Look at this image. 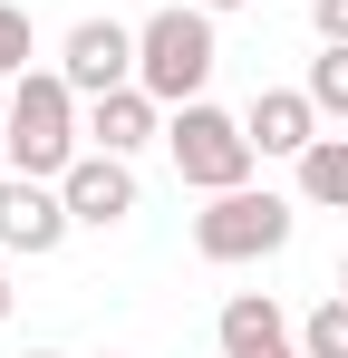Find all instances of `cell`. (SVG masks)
Instances as JSON below:
<instances>
[{
	"label": "cell",
	"instance_id": "6da1fadb",
	"mask_svg": "<svg viewBox=\"0 0 348 358\" xmlns=\"http://www.w3.org/2000/svg\"><path fill=\"white\" fill-rule=\"evenodd\" d=\"M78 136H87L78 87H68L58 68H20V78H10V175L58 184L68 165H78Z\"/></svg>",
	"mask_w": 348,
	"mask_h": 358
},
{
	"label": "cell",
	"instance_id": "7a4b0ae2",
	"mask_svg": "<svg viewBox=\"0 0 348 358\" xmlns=\"http://www.w3.org/2000/svg\"><path fill=\"white\" fill-rule=\"evenodd\" d=\"M213 59H223V39H213V10H203V0H174L155 20H136V87H145V97L194 107L203 78H213Z\"/></svg>",
	"mask_w": 348,
	"mask_h": 358
},
{
	"label": "cell",
	"instance_id": "3957f363",
	"mask_svg": "<svg viewBox=\"0 0 348 358\" xmlns=\"http://www.w3.org/2000/svg\"><path fill=\"white\" fill-rule=\"evenodd\" d=\"M165 155H174V175L194 184V194H232V184H252V165H261L252 126L223 117L213 97H194V107H174V117H165Z\"/></svg>",
	"mask_w": 348,
	"mask_h": 358
},
{
	"label": "cell",
	"instance_id": "277c9868",
	"mask_svg": "<svg viewBox=\"0 0 348 358\" xmlns=\"http://www.w3.org/2000/svg\"><path fill=\"white\" fill-rule=\"evenodd\" d=\"M290 242V203L271 184H232V194H203V213H194V252L203 262H271Z\"/></svg>",
	"mask_w": 348,
	"mask_h": 358
},
{
	"label": "cell",
	"instance_id": "5b68a950",
	"mask_svg": "<svg viewBox=\"0 0 348 358\" xmlns=\"http://www.w3.org/2000/svg\"><path fill=\"white\" fill-rule=\"evenodd\" d=\"M58 194H68V213H78L87 233H116V223L145 203V184H136V155H107V145H87V155L58 175Z\"/></svg>",
	"mask_w": 348,
	"mask_h": 358
},
{
	"label": "cell",
	"instance_id": "8992f818",
	"mask_svg": "<svg viewBox=\"0 0 348 358\" xmlns=\"http://www.w3.org/2000/svg\"><path fill=\"white\" fill-rule=\"evenodd\" d=\"M68 233H78V213H68V194H58V184H39V175H0V252L49 262Z\"/></svg>",
	"mask_w": 348,
	"mask_h": 358
},
{
	"label": "cell",
	"instance_id": "52a82bcc",
	"mask_svg": "<svg viewBox=\"0 0 348 358\" xmlns=\"http://www.w3.org/2000/svg\"><path fill=\"white\" fill-rule=\"evenodd\" d=\"M58 78L78 97H107V87H136V29L126 20H78L58 39Z\"/></svg>",
	"mask_w": 348,
	"mask_h": 358
},
{
	"label": "cell",
	"instance_id": "ba28073f",
	"mask_svg": "<svg viewBox=\"0 0 348 358\" xmlns=\"http://www.w3.org/2000/svg\"><path fill=\"white\" fill-rule=\"evenodd\" d=\"M242 126H252L261 155H290V165H300V155L319 145V126H329V117L310 107V87H261V97L242 107Z\"/></svg>",
	"mask_w": 348,
	"mask_h": 358
},
{
	"label": "cell",
	"instance_id": "9c48e42d",
	"mask_svg": "<svg viewBox=\"0 0 348 358\" xmlns=\"http://www.w3.org/2000/svg\"><path fill=\"white\" fill-rule=\"evenodd\" d=\"M155 136H165V97H145V87H107V97H87V145L136 155V145H155Z\"/></svg>",
	"mask_w": 348,
	"mask_h": 358
},
{
	"label": "cell",
	"instance_id": "30bf717a",
	"mask_svg": "<svg viewBox=\"0 0 348 358\" xmlns=\"http://www.w3.org/2000/svg\"><path fill=\"white\" fill-rule=\"evenodd\" d=\"M213 339H223V358H271V349H290V320H281L271 291H232L223 320H213Z\"/></svg>",
	"mask_w": 348,
	"mask_h": 358
},
{
	"label": "cell",
	"instance_id": "8fae6325",
	"mask_svg": "<svg viewBox=\"0 0 348 358\" xmlns=\"http://www.w3.org/2000/svg\"><path fill=\"white\" fill-rule=\"evenodd\" d=\"M300 194L329 203V213H348V136H319V145L300 155Z\"/></svg>",
	"mask_w": 348,
	"mask_h": 358
},
{
	"label": "cell",
	"instance_id": "7c38bea8",
	"mask_svg": "<svg viewBox=\"0 0 348 358\" xmlns=\"http://www.w3.org/2000/svg\"><path fill=\"white\" fill-rule=\"evenodd\" d=\"M300 87H310V107H319V117H348V39H319V59H310Z\"/></svg>",
	"mask_w": 348,
	"mask_h": 358
},
{
	"label": "cell",
	"instance_id": "4fadbf2b",
	"mask_svg": "<svg viewBox=\"0 0 348 358\" xmlns=\"http://www.w3.org/2000/svg\"><path fill=\"white\" fill-rule=\"evenodd\" d=\"M300 349L310 358H348V291H329L310 320H300Z\"/></svg>",
	"mask_w": 348,
	"mask_h": 358
},
{
	"label": "cell",
	"instance_id": "5bb4252c",
	"mask_svg": "<svg viewBox=\"0 0 348 358\" xmlns=\"http://www.w3.org/2000/svg\"><path fill=\"white\" fill-rule=\"evenodd\" d=\"M20 68H29V10L0 0V78H20Z\"/></svg>",
	"mask_w": 348,
	"mask_h": 358
},
{
	"label": "cell",
	"instance_id": "9a60e30c",
	"mask_svg": "<svg viewBox=\"0 0 348 358\" xmlns=\"http://www.w3.org/2000/svg\"><path fill=\"white\" fill-rule=\"evenodd\" d=\"M310 29L319 39H348V0H310Z\"/></svg>",
	"mask_w": 348,
	"mask_h": 358
},
{
	"label": "cell",
	"instance_id": "2e32d148",
	"mask_svg": "<svg viewBox=\"0 0 348 358\" xmlns=\"http://www.w3.org/2000/svg\"><path fill=\"white\" fill-rule=\"evenodd\" d=\"M0 175H10V117H0Z\"/></svg>",
	"mask_w": 348,
	"mask_h": 358
},
{
	"label": "cell",
	"instance_id": "e0dca14e",
	"mask_svg": "<svg viewBox=\"0 0 348 358\" xmlns=\"http://www.w3.org/2000/svg\"><path fill=\"white\" fill-rule=\"evenodd\" d=\"M10 300H20V291H10V271H0V320H10Z\"/></svg>",
	"mask_w": 348,
	"mask_h": 358
},
{
	"label": "cell",
	"instance_id": "ac0fdd59",
	"mask_svg": "<svg viewBox=\"0 0 348 358\" xmlns=\"http://www.w3.org/2000/svg\"><path fill=\"white\" fill-rule=\"evenodd\" d=\"M203 10H252V0H203Z\"/></svg>",
	"mask_w": 348,
	"mask_h": 358
},
{
	"label": "cell",
	"instance_id": "d6986e66",
	"mask_svg": "<svg viewBox=\"0 0 348 358\" xmlns=\"http://www.w3.org/2000/svg\"><path fill=\"white\" fill-rule=\"evenodd\" d=\"M271 358H310V349H300V339H290V349H271Z\"/></svg>",
	"mask_w": 348,
	"mask_h": 358
},
{
	"label": "cell",
	"instance_id": "ffe728a7",
	"mask_svg": "<svg viewBox=\"0 0 348 358\" xmlns=\"http://www.w3.org/2000/svg\"><path fill=\"white\" fill-rule=\"evenodd\" d=\"M339 291H348V262H339Z\"/></svg>",
	"mask_w": 348,
	"mask_h": 358
},
{
	"label": "cell",
	"instance_id": "44dd1931",
	"mask_svg": "<svg viewBox=\"0 0 348 358\" xmlns=\"http://www.w3.org/2000/svg\"><path fill=\"white\" fill-rule=\"evenodd\" d=\"M29 358H58V349H29Z\"/></svg>",
	"mask_w": 348,
	"mask_h": 358
}]
</instances>
